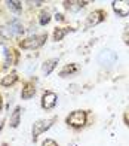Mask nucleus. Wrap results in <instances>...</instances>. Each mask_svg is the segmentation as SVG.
Listing matches in <instances>:
<instances>
[{"label":"nucleus","instance_id":"1","mask_svg":"<svg viewBox=\"0 0 129 146\" xmlns=\"http://www.w3.org/2000/svg\"><path fill=\"white\" fill-rule=\"evenodd\" d=\"M88 113H89L88 110H82V109L73 110L71 113L65 118V124L68 127L74 128V130H80L88 124Z\"/></svg>","mask_w":129,"mask_h":146},{"label":"nucleus","instance_id":"2","mask_svg":"<svg viewBox=\"0 0 129 146\" xmlns=\"http://www.w3.org/2000/svg\"><path fill=\"white\" fill-rule=\"evenodd\" d=\"M48 39V35H34V36H30L27 39L19 42V46L22 49H37L46 42Z\"/></svg>","mask_w":129,"mask_h":146},{"label":"nucleus","instance_id":"3","mask_svg":"<svg viewBox=\"0 0 129 146\" xmlns=\"http://www.w3.org/2000/svg\"><path fill=\"white\" fill-rule=\"evenodd\" d=\"M55 121H56V116L49 118V119H39V121H36L34 125H33V140L36 142L37 137L40 136V134H43L46 130H49L54 125Z\"/></svg>","mask_w":129,"mask_h":146},{"label":"nucleus","instance_id":"4","mask_svg":"<svg viewBox=\"0 0 129 146\" xmlns=\"http://www.w3.org/2000/svg\"><path fill=\"white\" fill-rule=\"evenodd\" d=\"M107 18V12L104 9H95L94 12H91L88 17H86V21H85V27L86 29H91L94 25L100 24L102 21H105Z\"/></svg>","mask_w":129,"mask_h":146},{"label":"nucleus","instance_id":"5","mask_svg":"<svg viewBox=\"0 0 129 146\" xmlns=\"http://www.w3.org/2000/svg\"><path fill=\"white\" fill-rule=\"evenodd\" d=\"M111 8L117 17L125 18L129 15V0H114L111 3Z\"/></svg>","mask_w":129,"mask_h":146},{"label":"nucleus","instance_id":"6","mask_svg":"<svg viewBox=\"0 0 129 146\" xmlns=\"http://www.w3.org/2000/svg\"><path fill=\"white\" fill-rule=\"evenodd\" d=\"M58 102V96L55 94L54 91H45L42 96V108L45 110H50L56 106Z\"/></svg>","mask_w":129,"mask_h":146},{"label":"nucleus","instance_id":"7","mask_svg":"<svg viewBox=\"0 0 129 146\" xmlns=\"http://www.w3.org/2000/svg\"><path fill=\"white\" fill-rule=\"evenodd\" d=\"M116 60H117V57H116V54L111 51H102L101 55L98 57V61L102 66H111V64H114Z\"/></svg>","mask_w":129,"mask_h":146},{"label":"nucleus","instance_id":"8","mask_svg":"<svg viewBox=\"0 0 129 146\" xmlns=\"http://www.w3.org/2000/svg\"><path fill=\"white\" fill-rule=\"evenodd\" d=\"M74 29H71V27H56L55 30H54V35H52V39L55 42H60V40H62L64 37H65L70 31H73Z\"/></svg>","mask_w":129,"mask_h":146},{"label":"nucleus","instance_id":"9","mask_svg":"<svg viewBox=\"0 0 129 146\" xmlns=\"http://www.w3.org/2000/svg\"><path fill=\"white\" fill-rule=\"evenodd\" d=\"M34 94H36L34 84H33V82H25V84H24V88H22V91H21V97L24 98V100H27V98L34 97Z\"/></svg>","mask_w":129,"mask_h":146},{"label":"nucleus","instance_id":"10","mask_svg":"<svg viewBox=\"0 0 129 146\" xmlns=\"http://www.w3.org/2000/svg\"><path fill=\"white\" fill-rule=\"evenodd\" d=\"M64 8L68 9V11H79L83 9L85 6L89 5V2H80V0H71V2H64Z\"/></svg>","mask_w":129,"mask_h":146},{"label":"nucleus","instance_id":"11","mask_svg":"<svg viewBox=\"0 0 129 146\" xmlns=\"http://www.w3.org/2000/svg\"><path fill=\"white\" fill-rule=\"evenodd\" d=\"M79 72V66L76 63H71V64H67L60 70V76L61 78H65V76H71V75H76Z\"/></svg>","mask_w":129,"mask_h":146},{"label":"nucleus","instance_id":"12","mask_svg":"<svg viewBox=\"0 0 129 146\" xmlns=\"http://www.w3.org/2000/svg\"><path fill=\"white\" fill-rule=\"evenodd\" d=\"M56 64H58V60H56V58L46 60V61L43 63V66H42L43 73H45V75H50V73H52V70L56 67Z\"/></svg>","mask_w":129,"mask_h":146},{"label":"nucleus","instance_id":"13","mask_svg":"<svg viewBox=\"0 0 129 146\" xmlns=\"http://www.w3.org/2000/svg\"><path fill=\"white\" fill-rule=\"evenodd\" d=\"M9 29H10V31H12L14 36H18V35H21V33L24 31L22 25L19 24V21H16V19H14L12 23H9Z\"/></svg>","mask_w":129,"mask_h":146},{"label":"nucleus","instance_id":"14","mask_svg":"<svg viewBox=\"0 0 129 146\" xmlns=\"http://www.w3.org/2000/svg\"><path fill=\"white\" fill-rule=\"evenodd\" d=\"M19 119H21V108H16L14 110V113H12V116H10V127L16 128L19 125Z\"/></svg>","mask_w":129,"mask_h":146},{"label":"nucleus","instance_id":"15","mask_svg":"<svg viewBox=\"0 0 129 146\" xmlns=\"http://www.w3.org/2000/svg\"><path fill=\"white\" fill-rule=\"evenodd\" d=\"M16 75L15 73H12V75H8V76H5L3 79H2V85L3 87H9V85H12L15 81H16Z\"/></svg>","mask_w":129,"mask_h":146},{"label":"nucleus","instance_id":"16","mask_svg":"<svg viewBox=\"0 0 129 146\" xmlns=\"http://www.w3.org/2000/svg\"><path fill=\"white\" fill-rule=\"evenodd\" d=\"M6 5L9 6V9H10V11L16 12V14H19V12H21V9H22L21 2H6Z\"/></svg>","mask_w":129,"mask_h":146},{"label":"nucleus","instance_id":"17","mask_svg":"<svg viewBox=\"0 0 129 146\" xmlns=\"http://www.w3.org/2000/svg\"><path fill=\"white\" fill-rule=\"evenodd\" d=\"M0 36H2L3 39H10L12 36V31L9 29V25H6V27H0Z\"/></svg>","mask_w":129,"mask_h":146},{"label":"nucleus","instance_id":"18","mask_svg":"<svg viewBox=\"0 0 129 146\" xmlns=\"http://www.w3.org/2000/svg\"><path fill=\"white\" fill-rule=\"evenodd\" d=\"M49 21H50V15H49V12H48V11H43L42 14H40V19H39V23H40L42 25H46Z\"/></svg>","mask_w":129,"mask_h":146},{"label":"nucleus","instance_id":"19","mask_svg":"<svg viewBox=\"0 0 129 146\" xmlns=\"http://www.w3.org/2000/svg\"><path fill=\"white\" fill-rule=\"evenodd\" d=\"M122 39H123V42H125V45H128L129 46V25L125 29V31H123V35H122Z\"/></svg>","mask_w":129,"mask_h":146},{"label":"nucleus","instance_id":"20","mask_svg":"<svg viewBox=\"0 0 129 146\" xmlns=\"http://www.w3.org/2000/svg\"><path fill=\"white\" fill-rule=\"evenodd\" d=\"M42 146H60L54 139H46V140H43L42 142Z\"/></svg>","mask_w":129,"mask_h":146},{"label":"nucleus","instance_id":"21","mask_svg":"<svg viewBox=\"0 0 129 146\" xmlns=\"http://www.w3.org/2000/svg\"><path fill=\"white\" fill-rule=\"evenodd\" d=\"M123 122L126 124V127H129V108H126V110L123 112Z\"/></svg>","mask_w":129,"mask_h":146},{"label":"nucleus","instance_id":"22","mask_svg":"<svg viewBox=\"0 0 129 146\" xmlns=\"http://www.w3.org/2000/svg\"><path fill=\"white\" fill-rule=\"evenodd\" d=\"M55 18H56V21H58V19H60V21H64V15H61V14H56Z\"/></svg>","mask_w":129,"mask_h":146},{"label":"nucleus","instance_id":"23","mask_svg":"<svg viewBox=\"0 0 129 146\" xmlns=\"http://www.w3.org/2000/svg\"><path fill=\"white\" fill-rule=\"evenodd\" d=\"M2 127H3V121H2V122H0V130H2Z\"/></svg>","mask_w":129,"mask_h":146},{"label":"nucleus","instance_id":"24","mask_svg":"<svg viewBox=\"0 0 129 146\" xmlns=\"http://www.w3.org/2000/svg\"><path fill=\"white\" fill-rule=\"evenodd\" d=\"M0 109H2V98H0Z\"/></svg>","mask_w":129,"mask_h":146}]
</instances>
